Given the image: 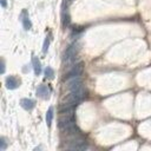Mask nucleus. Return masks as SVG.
<instances>
[{
  "label": "nucleus",
  "instance_id": "f257e3e1",
  "mask_svg": "<svg viewBox=\"0 0 151 151\" xmlns=\"http://www.w3.org/2000/svg\"><path fill=\"white\" fill-rule=\"evenodd\" d=\"M73 110H68L63 112V116L59 119V127L64 131H66V133L72 134V133H77L78 130L76 127V119H74V113Z\"/></svg>",
  "mask_w": 151,
  "mask_h": 151
},
{
  "label": "nucleus",
  "instance_id": "f03ea898",
  "mask_svg": "<svg viewBox=\"0 0 151 151\" xmlns=\"http://www.w3.org/2000/svg\"><path fill=\"white\" fill-rule=\"evenodd\" d=\"M78 51H79V44H78L77 41L70 44L68 47L66 48L65 53H64V60H66V61H71V60H73V58L77 55Z\"/></svg>",
  "mask_w": 151,
  "mask_h": 151
},
{
  "label": "nucleus",
  "instance_id": "7ed1b4c3",
  "mask_svg": "<svg viewBox=\"0 0 151 151\" xmlns=\"http://www.w3.org/2000/svg\"><path fill=\"white\" fill-rule=\"evenodd\" d=\"M83 68H84V64L83 63H78L76 65H73V67L65 74V78L66 79H71V78H76V77H79L83 72Z\"/></svg>",
  "mask_w": 151,
  "mask_h": 151
},
{
  "label": "nucleus",
  "instance_id": "20e7f679",
  "mask_svg": "<svg viewBox=\"0 0 151 151\" xmlns=\"http://www.w3.org/2000/svg\"><path fill=\"white\" fill-rule=\"evenodd\" d=\"M84 85H83V81L80 80L79 77H76V78H71V80L67 83V88L68 91H74V90H80L83 88Z\"/></svg>",
  "mask_w": 151,
  "mask_h": 151
},
{
  "label": "nucleus",
  "instance_id": "39448f33",
  "mask_svg": "<svg viewBox=\"0 0 151 151\" xmlns=\"http://www.w3.org/2000/svg\"><path fill=\"white\" fill-rule=\"evenodd\" d=\"M20 86V80L14 77V76H9L6 78V87L8 90H15Z\"/></svg>",
  "mask_w": 151,
  "mask_h": 151
},
{
  "label": "nucleus",
  "instance_id": "423d86ee",
  "mask_svg": "<svg viewBox=\"0 0 151 151\" xmlns=\"http://www.w3.org/2000/svg\"><path fill=\"white\" fill-rule=\"evenodd\" d=\"M67 149L70 150H86L87 149V144L85 140H73L70 145H67Z\"/></svg>",
  "mask_w": 151,
  "mask_h": 151
},
{
  "label": "nucleus",
  "instance_id": "0eeeda50",
  "mask_svg": "<svg viewBox=\"0 0 151 151\" xmlns=\"http://www.w3.org/2000/svg\"><path fill=\"white\" fill-rule=\"evenodd\" d=\"M50 94H51V90L46 85H40L37 88V96L40 97V98H42V99H48L50 98Z\"/></svg>",
  "mask_w": 151,
  "mask_h": 151
},
{
  "label": "nucleus",
  "instance_id": "6e6552de",
  "mask_svg": "<svg viewBox=\"0 0 151 151\" xmlns=\"http://www.w3.org/2000/svg\"><path fill=\"white\" fill-rule=\"evenodd\" d=\"M21 22H22V26H24V28L26 31H28L31 28V26H32L31 20H29V17H28V13H27L26 9H24L21 12Z\"/></svg>",
  "mask_w": 151,
  "mask_h": 151
},
{
  "label": "nucleus",
  "instance_id": "1a4fd4ad",
  "mask_svg": "<svg viewBox=\"0 0 151 151\" xmlns=\"http://www.w3.org/2000/svg\"><path fill=\"white\" fill-rule=\"evenodd\" d=\"M20 105H21V107L25 109L26 111H29V110H32V109L35 106V103H34V100H32V99L24 98V99L20 100Z\"/></svg>",
  "mask_w": 151,
  "mask_h": 151
},
{
  "label": "nucleus",
  "instance_id": "9d476101",
  "mask_svg": "<svg viewBox=\"0 0 151 151\" xmlns=\"http://www.w3.org/2000/svg\"><path fill=\"white\" fill-rule=\"evenodd\" d=\"M32 65H33L34 73L37 76H39L41 73V64H40V61H39V59L37 57H32Z\"/></svg>",
  "mask_w": 151,
  "mask_h": 151
},
{
  "label": "nucleus",
  "instance_id": "9b49d317",
  "mask_svg": "<svg viewBox=\"0 0 151 151\" xmlns=\"http://www.w3.org/2000/svg\"><path fill=\"white\" fill-rule=\"evenodd\" d=\"M52 119H53V107H50L46 113V123L48 126L52 124Z\"/></svg>",
  "mask_w": 151,
  "mask_h": 151
},
{
  "label": "nucleus",
  "instance_id": "f8f14e48",
  "mask_svg": "<svg viewBox=\"0 0 151 151\" xmlns=\"http://www.w3.org/2000/svg\"><path fill=\"white\" fill-rule=\"evenodd\" d=\"M44 73H45V77H46L47 79H52V78L54 77V71H53L52 67H46Z\"/></svg>",
  "mask_w": 151,
  "mask_h": 151
},
{
  "label": "nucleus",
  "instance_id": "ddd939ff",
  "mask_svg": "<svg viewBox=\"0 0 151 151\" xmlns=\"http://www.w3.org/2000/svg\"><path fill=\"white\" fill-rule=\"evenodd\" d=\"M48 44H50V38H48V37H46V39H45V42H44V47H42V52H44V53H46V52H47V48H48Z\"/></svg>",
  "mask_w": 151,
  "mask_h": 151
},
{
  "label": "nucleus",
  "instance_id": "4468645a",
  "mask_svg": "<svg viewBox=\"0 0 151 151\" xmlns=\"http://www.w3.org/2000/svg\"><path fill=\"white\" fill-rule=\"evenodd\" d=\"M5 149H6V142H5L4 138H1V139H0V150L4 151Z\"/></svg>",
  "mask_w": 151,
  "mask_h": 151
},
{
  "label": "nucleus",
  "instance_id": "2eb2a0df",
  "mask_svg": "<svg viewBox=\"0 0 151 151\" xmlns=\"http://www.w3.org/2000/svg\"><path fill=\"white\" fill-rule=\"evenodd\" d=\"M5 72V61L2 60V63H1V73H4Z\"/></svg>",
  "mask_w": 151,
  "mask_h": 151
},
{
  "label": "nucleus",
  "instance_id": "dca6fc26",
  "mask_svg": "<svg viewBox=\"0 0 151 151\" xmlns=\"http://www.w3.org/2000/svg\"><path fill=\"white\" fill-rule=\"evenodd\" d=\"M1 6H2L4 8H6V6H7V5H6V0H1Z\"/></svg>",
  "mask_w": 151,
  "mask_h": 151
}]
</instances>
